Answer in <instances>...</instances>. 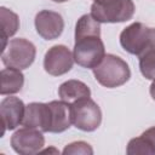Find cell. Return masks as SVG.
Returning <instances> with one entry per match:
<instances>
[{
	"instance_id": "obj_1",
	"label": "cell",
	"mask_w": 155,
	"mask_h": 155,
	"mask_svg": "<svg viewBox=\"0 0 155 155\" xmlns=\"http://www.w3.org/2000/svg\"><path fill=\"white\" fill-rule=\"evenodd\" d=\"M92 70L96 80L108 88L122 86L131 78L128 64L115 54H105L102 62Z\"/></svg>"
},
{
	"instance_id": "obj_2",
	"label": "cell",
	"mask_w": 155,
	"mask_h": 155,
	"mask_svg": "<svg viewBox=\"0 0 155 155\" xmlns=\"http://www.w3.org/2000/svg\"><path fill=\"white\" fill-rule=\"evenodd\" d=\"M74 61L88 69L96 68L105 56L104 44L101 35H81L75 36Z\"/></svg>"
},
{
	"instance_id": "obj_3",
	"label": "cell",
	"mask_w": 155,
	"mask_h": 155,
	"mask_svg": "<svg viewBox=\"0 0 155 155\" xmlns=\"http://www.w3.org/2000/svg\"><path fill=\"white\" fill-rule=\"evenodd\" d=\"M134 10L132 0H104L92 4L91 15L99 23H120L131 19Z\"/></svg>"
},
{
	"instance_id": "obj_4",
	"label": "cell",
	"mask_w": 155,
	"mask_h": 155,
	"mask_svg": "<svg viewBox=\"0 0 155 155\" xmlns=\"http://www.w3.org/2000/svg\"><path fill=\"white\" fill-rule=\"evenodd\" d=\"M36 54V48L33 42L27 39L17 38L8 41L6 48L2 51V63L8 68L27 69L29 68Z\"/></svg>"
},
{
	"instance_id": "obj_5",
	"label": "cell",
	"mask_w": 155,
	"mask_h": 155,
	"mask_svg": "<svg viewBox=\"0 0 155 155\" xmlns=\"http://www.w3.org/2000/svg\"><path fill=\"white\" fill-rule=\"evenodd\" d=\"M70 115L71 125L85 132L97 130L102 122L101 108L90 97L79 99L70 104Z\"/></svg>"
},
{
	"instance_id": "obj_6",
	"label": "cell",
	"mask_w": 155,
	"mask_h": 155,
	"mask_svg": "<svg viewBox=\"0 0 155 155\" xmlns=\"http://www.w3.org/2000/svg\"><path fill=\"white\" fill-rule=\"evenodd\" d=\"M11 145L17 154L33 155L41 151L45 145V138L41 131L24 126L12 134Z\"/></svg>"
},
{
	"instance_id": "obj_7",
	"label": "cell",
	"mask_w": 155,
	"mask_h": 155,
	"mask_svg": "<svg viewBox=\"0 0 155 155\" xmlns=\"http://www.w3.org/2000/svg\"><path fill=\"white\" fill-rule=\"evenodd\" d=\"M151 29L153 28H149L139 22L132 23L131 25L126 27L120 34L121 46L128 53L138 56L148 45L151 35Z\"/></svg>"
},
{
	"instance_id": "obj_8",
	"label": "cell",
	"mask_w": 155,
	"mask_h": 155,
	"mask_svg": "<svg viewBox=\"0 0 155 155\" xmlns=\"http://www.w3.org/2000/svg\"><path fill=\"white\" fill-rule=\"evenodd\" d=\"M74 54L64 45H54L45 54V71L52 76H59L68 73L74 64Z\"/></svg>"
},
{
	"instance_id": "obj_9",
	"label": "cell",
	"mask_w": 155,
	"mask_h": 155,
	"mask_svg": "<svg viewBox=\"0 0 155 155\" xmlns=\"http://www.w3.org/2000/svg\"><path fill=\"white\" fill-rule=\"evenodd\" d=\"M25 113L24 103L17 97H6L0 103V116H1V136L6 130H15L23 122Z\"/></svg>"
},
{
	"instance_id": "obj_10",
	"label": "cell",
	"mask_w": 155,
	"mask_h": 155,
	"mask_svg": "<svg viewBox=\"0 0 155 155\" xmlns=\"http://www.w3.org/2000/svg\"><path fill=\"white\" fill-rule=\"evenodd\" d=\"M35 29L45 40L57 39L64 29L63 17L58 12L42 10L35 16Z\"/></svg>"
},
{
	"instance_id": "obj_11",
	"label": "cell",
	"mask_w": 155,
	"mask_h": 155,
	"mask_svg": "<svg viewBox=\"0 0 155 155\" xmlns=\"http://www.w3.org/2000/svg\"><path fill=\"white\" fill-rule=\"evenodd\" d=\"M23 126L36 128L41 132H50L51 128V109L48 103H30L25 107Z\"/></svg>"
},
{
	"instance_id": "obj_12",
	"label": "cell",
	"mask_w": 155,
	"mask_h": 155,
	"mask_svg": "<svg viewBox=\"0 0 155 155\" xmlns=\"http://www.w3.org/2000/svg\"><path fill=\"white\" fill-rule=\"evenodd\" d=\"M51 109V128L52 133H61L68 130L71 125V115H70V105L65 102L52 101L48 103Z\"/></svg>"
},
{
	"instance_id": "obj_13",
	"label": "cell",
	"mask_w": 155,
	"mask_h": 155,
	"mask_svg": "<svg viewBox=\"0 0 155 155\" xmlns=\"http://www.w3.org/2000/svg\"><path fill=\"white\" fill-rule=\"evenodd\" d=\"M58 94L63 102L70 105L79 99L91 97V91L88 86L80 80H68L59 86Z\"/></svg>"
},
{
	"instance_id": "obj_14",
	"label": "cell",
	"mask_w": 155,
	"mask_h": 155,
	"mask_svg": "<svg viewBox=\"0 0 155 155\" xmlns=\"http://www.w3.org/2000/svg\"><path fill=\"white\" fill-rule=\"evenodd\" d=\"M128 155H155V126L144 131L139 137L133 138L127 145Z\"/></svg>"
},
{
	"instance_id": "obj_15",
	"label": "cell",
	"mask_w": 155,
	"mask_h": 155,
	"mask_svg": "<svg viewBox=\"0 0 155 155\" xmlns=\"http://www.w3.org/2000/svg\"><path fill=\"white\" fill-rule=\"evenodd\" d=\"M24 84V75L19 69L5 68L0 74V93L2 96L13 94L22 90Z\"/></svg>"
},
{
	"instance_id": "obj_16",
	"label": "cell",
	"mask_w": 155,
	"mask_h": 155,
	"mask_svg": "<svg viewBox=\"0 0 155 155\" xmlns=\"http://www.w3.org/2000/svg\"><path fill=\"white\" fill-rule=\"evenodd\" d=\"M139 69L145 79H155V28L151 29V35L148 45L138 54Z\"/></svg>"
},
{
	"instance_id": "obj_17",
	"label": "cell",
	"mask_w": 155,
	"mask_h": 155,
	"mask_svg": "<svg viewBox=\"0 0 155 155\" xmlns=\"http://www.w3.org/2000/svg\"><path fill=\"white\" fill-rule=\"evenodd\" d=\"M0 22H1V40H2V51L7 46V39L13 36L19 28L18 16L6 7L0 8Z\"/></svg>"
},
{
	"instance_id": "obj_18",
	"label": "cell",
	"mask_w": 155,
	"mask_h": 155,
	"mask_svg": "<svg viewBox=\"0 0 155 155\" xmlns=\"http://www.w3.org/2000/svg\"><path fill=\"white\" fill-rule=\"evenodd\" d=\"M63 154L64 155H68V154H85V155H92L93 154V150L92 148L90 147V144H87L86 142H74V143H70L68 144L64 150H63Z\"/></svg>"
},
{
	"instance_id": "obj_19",
	"label": "cell",
	"mask_w": 155,
	"mask_h": 155,
	"mask_svg": "<svg viewBox=\"0 0 155 155\" xmlns=\"http://www.w3.org/2000/svg\"><path fill=\"white\" fill-rule=\"evenodd\" d=\"M150 96L155 101V79L153 80V84L150 85Z\"/></svg>"
},
{
	"instance_id": "obj_20",
	"label": "cell",
	"mask_w": 155,
	"mask_h": 155,
	"mask_svg": "<svg viewBox=\"0 0 155 155\" xmlns=\"http://www.w3.org/2000/svg\"><path fill=\"white\" fill-rule=\"evenodd\" d=\"M52 1H54V2H65L68 0H52Z\"/></svg>"
},
{
	"instance_id": "obj_21",
	"label": "cell",
	"mask_w": 155,
	"mask_h": 155,
	"mask_svg": "<svg viewBox=\"0 0 155 155\" xmlns=\"http://www.w3.org/2000/svg\"><path fill=\"white\" fill-rule=\"evenodd\" d=\"M101 1H104V0H93V2H101Z\"/></svg>"
}]
</instances>
